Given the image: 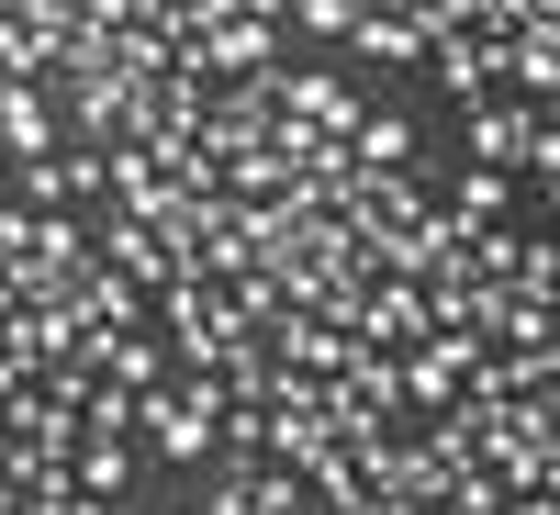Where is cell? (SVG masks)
<instances>
[{
	"instance_id": "obj_1",
	"label": "cell",
	"mask_w": 560,
	"mask_h": 515,
	"mask_svg": "<svg viewBox=\"0 0 560 515\" xmlns=\"http://www.w3.org/2000/svg\"><path fill=\"white\" fill-rule=\"evenodd\" d=\"M427 57H438V90H448V102H482V90L504 79V34H438Z\"/></svg>"
},
{
	"instance_id": "obj_2",
	"label": "cell",
	"mask_w": 560,
	"mask_h": 515,
	"mask_svg": "<svg viewBox=\"0 0 560 515\" xmlns=\"http://www.w3.org/2000/svg\"><path fill=\"white\" fill-rule=\"evenodd\" d=\"M0 147H12V157H57V124H45V79H0Z\"/></svg>"
},
{
	"instance_id": "obj_3",
	"label": "cell",
	"mask_w": 560,
	"mask_h": 515,
	"mask_svg": "<svg viewBox=\"0 0 560 515\" xmlns=\"http://www.w3.org/2000/svg\"><path fill=\"white\" fill-rule=\"evenodd\" d=\"M90 359H102L124 393H158L168 382V348H147V337H90Z\"/></svg>"
},
{
	"instance_id": "obj_4",
	"label": "cell",
	"mask_w": 560,
	"mask_h": 515,
	"mask_svg": "<svg viewBox=\"0 0 560 515\" xmlns=\"http://www.w3.org/2000/svg\"><path fill=\"white\" fill-rule=\"evenodd\" d=\"M504 79H516L527 102H549V79H560V45H549V23H538V34H504Z\"/></svg>"
},
{
	"instance_id": "obj_5",
	"label": "cell",
	"mask_w": 560,
	"mask_h": 515,
	"mask_svg": "<svg viewBox=\"0 0 560 515\" xmlns=\"http://www.w3.org/2000/svg\"><path fill=\"white\" fill-rule=\"evenodd\" d=\"M348 45H359V57H427V34H415L404 12H370V0H359V23H348Z\"/></svg>"
},
{
	"instance_id": "obj_6",
	"label": "cell",
	"mask_w": 560,
	"mask_h": 515,
	"mask_svg": "<svg viewBox=\"0 0 560 515\" xmlns=\"http://www.w3.org/2000/svg\"><path fill=\"white\" fill-rule=\"evenodd\" d=\"M68 459H79V493H90V504H113V493H124V471H135V448H113V437H79Z\"/></svg>"
},
{
	"instance_id": "obj_7",
	"label": "cell",
	"mask_w": 560,
	"mask_h": 515,
	"mask_svg": "<svg viewBox=\"0 0 560 515\" xmlns=\"http://www.w3.org/2000/svg\"><path fill=\"white\" fill-rule=\"evenodd\" d=\"M348 157H359V168H404V157H415V124H404V113H359V147H348Z\"/></svg>"
},
{
	"instance_id": "obj_8",
	"label": "cell",
	"mask_w": 560,
	"mask_h": 515,
	"mask_svg": "<svg viewBox=\"0 0 560 515\" xmlns=\"http://www.w3.org/2000/svg\"><path fill=\"white\" fill-rule=\"evenodd\" d=\"M504 202H516V191H504V168H459V213H448V224H459V236H482Z\"/></svg>"
},
{
	"instance_id": "obj_9",
	"label": "cell",
	"mask_w": 560,
	"mask_h": 515,
	"mask_svg": "<svg viewBox=\"0 0 560 515\" xmlns=\"http://www.w3.org/2000/svg\"><path fill=\"white\" fill-rule=\"evenodd\" d=\"M292 23H303V34H337V45H348V23H359V0H292Z\"/></svg>"
},
{
	"instance_id": "obj_10",
	"label": "cell",
	"mask_w": 560,
	"mask_h": 515,
	"mask_svg": "<svg viewBox=\"0 0 560 515\" xmlns=\"http://www.w3.org/2000/svg\"><path fill=\"white\" fill-rule=\"evenodd\" d=\"M202 515H247V482H224V493H213V504H202Z\"/></svg>"
},
{
	"instance_id": "obj_11",
	"label": "cell",
	"mask_w": 560,
	"mask_h": 515,
	"mask_svg": "<svg viewBox=\"0 0 560 515\" xmlns=\"http://www.w3.org/2000/svg\"><path fill=\"white\" fill-rule=\"evenodd\" d=\"M0 213H12V168H0Z\"/></svg>"
}]
</instances>
